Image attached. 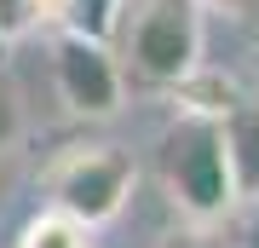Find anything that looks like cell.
I'll list each match as a JSON object with an SVG mask.
<instances>
[{
  "label": "cell",
  "instance_id": "5b68a950",
  "mask_svg": "<svg viewBox=\"0 0 259 248\" xmlns=\"http://www.w3.org/2000/svg\"><path fill=\"white\" fill-rule=\"evenodd\" d=\"M219 138H225V162H231L236 202L259 196V87H236V98L219 110Z\"/></svg>",
  "mask_w": 259,
  "mask_h": 248
},
{
  "label": "cell",
  "instance_id": "ba28073f",
  "mask_svg": "<svg viewBox=\"0 0 259 248\" xmlns=\"http://www.w3.org/2000/svg\"><path fill=\"white\" fill-rule=\"evenodd\" d=\"M202 12H219L231 23H259V0H196Z\"/></svg>",
  "mask_w": 259,
  "mask_h": 248
},
{
  "label": "cell",
  "instance_id": "277c9868",
  "mask_svg": "<svg viewBox=\"0 0 259 248\" xmlns=\"http://www.w3.org/2000/svg\"><path fill=\"white\" fill-rule=\"evenodd\" d=\"M52 87H58V98H64L75 116H87V121L115 116L121 98H127V75H121L110 41L87 35V29H58L52 35Z\"/></svg>",
  "mask_w": 259,
  "mask_h": 248
},
{
  "label": "cell",
  "instance_id": "7a4b0ae2",
  "mask_svg": "<svg viewBox=\"0 0 259 248\" xmlns=\"http://www.w3.org/2000/svg\"><path fill=\"white\" fill-rule=\"evenodd\" d=\"M156 167H161L167 196H173V202L185 208L196 225L219 220V214L236 202L231 162H225V138H219V116L179 110V116H173V127L161 133Z\"/></svg>",
  "mask_w": 259,
  "mask_h": 248
},
{
  "label": "cell",
  "instance_id": "52a82bcc",
  "mask_svg": "<svg viewBox=\"0 0 259 248\" xmlns=\"http://www.w3.org/2000/svg\"><path fill=\"white\" fill-rule=\"evenodd\" d=\"M18 133H23V98H18V87L6 81V69H0V150L18 145Z\"/></svg>",
  "mask_w": 259,
  "mask_h": 248
},
{
  "label": "cell",
  "instance_id": "8992f818",
  "mask_svg": "<svg viewBox=\"0 0 259 248\" xmlns=\"http://www.w3.org/2000/svg\"><path fill=\"white\" fill-rule=\"evenodd\" d=\"M18 248H98V242H93V225L87 220H75V214L47 202L35 220L18 231Z\"/></svg>",
  "mask_w": 259,
  "mask_h": 248
},
{
  "label": "cell",
  "instance_id": "3957f363",
  "mask_svg": "<svg viewBox=\"0 0 259 248\" xmlns=\"http://www.w3.org/2000/svg\"><path fill=\"white\" fill-rule=\"evenodd\" d=\"M127 191H133V162L115 145H75L47 173V202L75 214V220H87L93 231L121 214Z\"/></svg>",
  "mask_w": 259,
  "mask_h": 248
},
{
  "label": "cell",
  "instance_id": "6da1fadb",
  "mask_svg": "<svg viewBox=\"0 0 259 248\" xmlns=\"http://www.w3.org/2000/svg\"><path fill=\"white\" fill-rule=\"evenodd\" d=\"M104 41L127 81L179 87L202 64V6L196 0H115Z\"/></svg>",
  "mask_w": 259,
  "mask_h": 248
},
{
  "label": "cell",
  "instance_id": "9c48e42d",
  "mask_svg": "<svg viewBox=\"0 0 259 248\" xmlns=\"http://www.w3.org/2000/svg\"><path fill=\"white\" fill-rule=\"evenodd\" d=\"M6 58H12V35L0 29V69H6Z\"/></svg>",
  "mask_w": 259,
  "mask_h": 248
}]
</instances>
